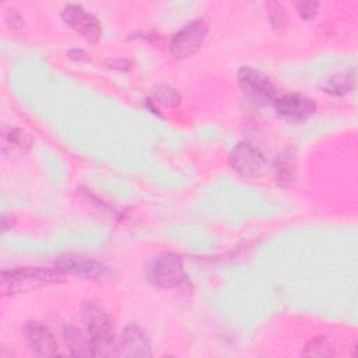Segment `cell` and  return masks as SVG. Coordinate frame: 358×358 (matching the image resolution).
Instances as JSON below:
<instances>
[{
    "label": "cell",
    "mask_w": 358,
    "mask_h": 358,
    "mask_svg": "<svg viewBox=\"0 0 358 358\" xmlns=\"http://www.w3.org/2000/svg\"><path fill=\"white\" fill-rule=\"evenodd\" d=\"M55 267L62 274L76 275L85 280H106V278H110L112 275L109 266L103 264L99 260L81 256V255L60 256L56 260Z\"/></svg>",
    "instance_id": "obj_4"
},
{
    "label": "cell",
    "mask_w": 358,
    "mask_h": 358,
    "mask_svg": "<svg viewBox=\"0 0 358 358\" xmlns=\"http://www.w3.org/2000/svg\"><path fill=\"white\" fill-rule=\"evenodd\" d=\"M83 323L84 333L95 357L115 354L113 320L102 303L98 301H87L83 305Z\"/></svg>",
    "instance_id": "obj_1"
},
{
    "label": "cell",
    "mask_w": 358,
    "mask_h": 358,
    "mask_svg": "<svg viewBox=\"0 0 358 358\" xmlns=\"http://www.w3.org/2000/svg\"><path fill=\"white\" fill-rule=\"evenodd\" d=\"M154 99L164 106H175L180 102V95L172 87L161 84L154 90Z\"/></svg>",
    "instance_id": "obj_15"
},
{
    "label": "cell",
    "mask_w": 358,
    "mask_h": 358,
    "mask_svg": "<svg viewBox=\"0 0 358 358\" xmlns=\"http://www.w3.org/2000/svg\"><path fill=\"white\" fill-rule=\"evenodd\" d=\"M317 8H319V3L312 1V0H305V1L296 3V10H298L299 15L305 20L313 18L317 14Z\"/></svg>",
    "instance_id": "obj_18"
},
{
    "label": "cell",
    "mask_w": 358,
    "mask_h": 358,
    "mask_svg": "<svg viewBox=\"0 0 358 358\" xmlns=\"http://www.w3.org/2000/svg\"><path fill=\"white\" fill-rule=\"evenodd\" d=\"M109 66L117 70H129L130 62L126 59H115V60H109Z\"/></svg>",
    "instance_id": "obj_20"
},
{
    "label": "cell",
    "mask_w": 358,
    "mask_h": 358,
    "mask_svg": "<svg viewBox=\"0 0 358 358\" xmlns=\"http://www.w3.org/2000/svg\"><path fill=\"white\" fill-rule=\"evenodd\" d=\"M66 347L69 348L70 354L73 355H78V357H90L94 355L91 344L85 336V333L83 334L78 329H76L74 326H66L62 331Z\"/></svg>",
    "instance_id": "obj_12"
},
{
    "label": "cell",
    "mask_w": 358,
    "mask_h": 358,
    "mask_svg": "<svg viewBox=\"0 0 358 358\" xmlns=\"http://www.w3.org/2000/svg\"><path fill=\"white\" fill-rule=\"evenodd\" d=\"M4 137H7L11 144H15L20 147H22L24 144H29V141H31L28 134L18 129H10V134H4Z\"/></svg>",
    "instance_id": "obj_19"
},
{
    "label": "cell",
    "mask_w": 358,
    "mask_h": 358,
    "mask_svg": "<svg viewBox=\"0 0 358 358\" xmlns=\"http://www.w3.org/2000/svg\"><path fill=\"white\" fill-rule=\"evenodd\" d=\"M238 81L246 96L255 103L264 105L274 102L275 87L264 73L252 67H242L238 71Z\"/></svg>",
    "instance_id": "obj_6"
},
{
    "label": "cell",
    "mask_w": 358,
    "mask_h": 358,
    "mask_svg": "<svg viewBox=\"0 0 358 358\" xmlns=\"http://www.w3.org/2000/svg\"><path fill=\"white\" fill-rule=\"evenodd\" d=\"M229 164L243 178H259L267 169L264 154L250 143H239L229 154Z\"/></svg>",
    "instance_id": "obj_5"
},
{
    "label": "cell",
    "mask_w": 358,
    "mask_h": 358,
    "mask_svg": "<svg viewBox=\"0 0 358 358\" xmlns=\"http://www.w3.org/2000/svg\"><path fill=\"white\" fill-rule=\"evenodd\" d=\"M67 55H69V57L76 59V60H88L87 53L84 50H81V49H71V50H69Z\"/></svg>",
    "instance_id": "obj_21"
},
{
    "label": "cell",
    "mask_w": 358,
    "mask_h": 358,
    "mask_svg": "<svg viewBox=\"0 0 358 358\" xmlns=\"http://www.w3.org/2000/svg\"><path fill=\"white\" fill-rule=\"evenodd\" d=\"M115 355L127 358L150 357L151 343L147 333L137 324L126 326L116 343Z\"/></svg>",
    "instance_id": "obj_9"
},
{
    "label": "cell",
    "mask_w": 358,
    "mask_h": 358,
    "mask_svg": "<svg viewBox=\"0 0 358 358\" xmlns=\"http://www.w3.org/2000/svg\"><path fill=\"white\" fill-rule=\"evenodd\" d=\"M273 103L278 115L292 120L305 119L316 110V103L310 98L296 92L284 94L280 98H275Z\"/></svg>",
    "instance_id": "obj_10"
},
{
    "label": "cell",
    "mask_w": 358,
    "mask_h": 358,
    "mask_svg": "<svg viewBox=\"0 0 358 358\" xmlns=\"http://www.w3.org/2000/svg\"><path fill=\"white\" fill-rule=\"evenodd\" d=\"M24 331L29 348L36 355L52 357L57 354V341L46 326L39 322H28Z\"/></svg>",
    "instance_id": "obj_11"
},
{
    "label": "cell",
    "mask_w": 358,
    "mask_h": 358,
    "mask_svg": "<svg viewBox=\"0 0 358 358\" xmlns=\"http://www.w3.org/2000/svg\"><path fill=\"white\" fill-rule=\"evenodd\" d=\"M274 171H275L277 180L281 185H288L294 179V173H295V164H294L292 155L289 152H284L278 155L275 159Z\"/></svg>",
    "instance_id": "obj_13"
},
{
    "label": "cell",
    "mask_w": 358,
    "mask_h": 358,
    "mask_svg": "<svg viewBox=\"0 0 358 358\" xmlns=\"http://www.w3.org/2000/svg\"><path fill=\"white\" fill-rule=\"evenodd\" d=\"M208 32L207 21L197 18L182 27L171 39L169 49L176 59L193 56L203 45Z\"/></svg>",
    "instance_id": "obj_3"
},
{
    "label": "cell",
    "mask_w": 358,
    "mask_h": 358,
    "mask_svg": "<svg viewBox=\"0 0 358 358\" xmlns=\"http://www.w3.org/2000/svg\"><path fill=\"white\" fill-rule=\"evenodd\" d=\"M62 17L76 32L90 42H96L102 35V28L98 18L87 11L83 6H64L62 10Z\"/></svg>",
    "instance_id": "obj_8"
},
{
    "label": "cell",
    "mask_w": 358,
    "mask_h": 358,
    "mask_svg": "<svg viewBox=\"0 0 358 358\" xmlns=\"http://www.w3.org/2000/svg\"><path fill=\"white\" fill-rule=\"evenodd\" d=\"M268 20L275 29H281L285 24V10L284 7L277 1H270L266 4Z\"/></svg>",
    "instance_id": "obj_16"
},
{
    "label": "cell",
    "mask_w": 358,
    "mask_h": 358,
    "mask_svg": "<svg viewBox=\"0 0 358 358\" xmlns=\"http://www.w3.org/2000/svg\"><path fill=\"white\" fill-rule=\"evenodd\" d=\"M348 88H350L348 77L345 74L330 78L329 84L326 85V91H329L331 94H345L348 91Z\"/></svg>",
    "instance_id": "obj_17"
},
{
    "label": "cell",
    "mask_w": 358,
    "mask_h": 358,
    "mask_svg": "<svg viewBox=\"0 0 358 358\" xmlns=\"http://www.w3.org/2000/svg\"><path fill=\"white\" fill-rule=\"evenodd\" d=\"M62 275L63 274L56 267H13L1 273V280L7 289L18 292L39 285L55 284Z\"/></svg>",
    "instance_id": "obj_2"
},
{
    "label": "cell",
    "mask_w": 358,
    "mask_h": 358,
    "mask_svg": "<svg viewBox=\"0 0 358 358\" xmlns=\"http://www.w3.org/2000/svg\"><path fill=\"white\" fill-rule=\"evenodd\" d=\"M333 354H336L333 344L324 336L312 338L305 345V350L302 351V355H308V357H327Z\"/></svg>",
    "instance_id": "obj_14"
},
{
    "label": "cell",
    "mask_w": 358,
    "mask_h": 358,
    "mask_svg": "<svg viewBox=\"0 0 358 358\" xmlns=\"http://www.w3.org/2000/svg\"><path fill=\"white\" fill-rule=\"evenodd\" d=\"M152 280L162 288H175L185 281V266L179 255L172 252L161 253L152 264Z\"/></svg>",
    "instance_id": "obj_7"
}]
</instances>
